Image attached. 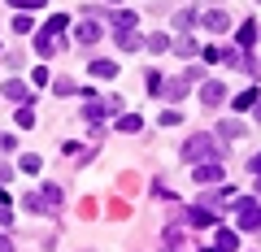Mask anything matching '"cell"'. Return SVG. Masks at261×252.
<instances>
[{"label":"cell","mask_w":261,"mask_h":252,"mask_svg":"<svg viewBox=\"0 0 261 252\" xmlns=\"http://www.w3.org/2000/svg\"><path fill=\"white\" fill-rule=\"evenodd\" d=\"M31 26H35V22H31L27 13H18V18H13V31H18V35H31Z\"/></svg>","instance_id":"cell-31"},{"label":"cell","mask_w":261,"mask_h":252,"mask_svg":"<svg viewBox=\"0 0 261 252\" xmlns=\"http://www.w3.org/2000/svg\"><path fill=\"white\" fill-rule=\"evenodd\" d=\"M0 96H5V100H13L18 109H27V104L35 100V92H31L22 78H5V83H0Z\"/></svg>","instance_id":"cell-5"},{"label":"cell","mask_w":261,"mask_h":252,"mask_svg":"<svg viewBox=\"0 0 261 252\" xmlns=\"http://www.w3.org/2000/svg\"><path fill=\"white\" fill-rule=\"evenodd\" d=\"M218 144L209 139V135H192V139H183V148H178V157L192 161V165H205V161H218Z\"/></svg>","instance_id":"cell-1"},{"label":"cell","mask_w":261,"mask_h":252,"mask_svg":"<svg viewBox=\"0 0 261 252\" xmlns=\"http://www.w3.org/2000/svg\"><path fill=\"white\" fill-rule=\"evenodd\" d=\"M257 100H261V92H257V87H244V92L235 96L231 104H235V113H252V104H257Z\"/></svg>","instance_id":"cell-18"},{"label":"cell","mask_w":261,"mask_h":252,"mask_svg":"<svg viewBox=\"0 0 261 252\" xmlns=\"http://www.w3.org/2000/svg\"><path fill=\"white\" fill-rule=\"evenodd\" d=\"M161 83H166V78H161L157 70H148V92H161Z\"/></svg>","instance_id":"cell-38"},{"label":"cell","mask_w":261,"mask_h":252,"mask_svg":"<svg viewBox=\"0 0 261 252\" xmlns=\"http://www.w3.org/2000/svg\"><path fill=\"white\" fill-rule=\"evenodd\" d=\"M157 122H161V126H178V122H183V113H178V109H166Z\"/></svg>","instance_id":"cell-32"},{"label":"cell","mask_w":261,"mask_h":252,"mask_svg":"<svg viewBox=\"0 0 261 252\" xmlns=\"http://www.w3.org/2000/svg\"><path fill=\"white\" fill-rule=\"evenodd\" d=\"M57 48H65V39H48V35H39V31H35V52L39 57H53Z\"/></svg>","instance_id":"cell-24"},{"label":"cell","mask_w":261,"mask_h":252,"mask_svg":"<svg viewBox=\"0 0 261 252\" xmlns=\"http://www.w3.org/2000/svg\"><path fill=\"white\" fill-rule=\"evenodd\" d=\"M31 83H35V87H48V66H35V70H31Z\"/></svg>","instance_id":"cell-33"},{"label":"cell","mask_w":261,"mask_h":252,"mask_svg":"<svg viewBox=\"0 0 261 252\" xmlns=\"http://www.w3.org/2000/svg\"><path fill=\"white\" fill-rule=\"evenodd\" d=\"M257 35H261V31H257V22L248 18V22H244L240 31H235V48H240V52H248V48L257 44Z\"/></svg>","instance_id":"cell-13"},{"label":"cell","mask_w":261,"mask_h":252,"mask_svg":"<svg viewBox=\"0 0 261 252\" xmlns=\"http://www.w3.org/2000/svg\"><path fill=\"white\" fill-rule=\"evenodd\" d=\"M0 226H5V231L13 226V209H9V205H0Z\"/></svg>","instance_id":"cell-36"},{"label":"cell","mask_w":261,"mask_h":252,"mask_svg":"<svg viewBox=\"0 0 261 252\" xmlns=\"http://www.w3.org/2000/svg\"><path fill=\"white\" fill-rule=\"evenodd\" d=\"M257 191H261V178H257Z\"/></svg>","instance_id":"cell-44"},{"label":"cell","mask_w":261,"mask_h":252,"mask_svg":"<svg viewBox=\"0 0 261 252\" xmlns=\"http://www.w3.org/2000/svg\"><path fill=\"white\" fill-rule=\"evenodd\" d=\"M144 48H148V52H166V48H170V35H148V39H144Z\"/></svg>","instance_id":"cell-29"},{"label":"cell","mask_w":261,"mask_h":252,"mask_svg":"<svg viewBox=\"0 0 261 252\" xmlns=\"http://www.w3.org/2000/svg\"><path fill=\"white\" fill-rule=\"evenodd\" d=\"M83 118L92 122V126H100L105 118H122V96L109 92V96H96V100H87V104H83Z\"/></svg>","instance_id":"cell-2"},{"label":"cell","mask_w":261,"mask_h":252,"mask_svg":"<svg viewBox=\"0 0 261 252\" xmlns=\"http://www.w3.org/2000/svg\"><path fill=\"white\" fill-rule=\"evenodd\" d=\"M166 252H174V248H166Z\"/></svg>","instance_id":"cell-45"},{"label":"cell","mask_w":261,"mask_h":252,"mask_svg":"<svg viewBox=\"0 0 261 252\" xmlns=\"http://www.w3.org/2000/svg\"><path fill=\"white\" fill-rule=\"evenodd\" d=\"M200 61H209V66H214V61H218V48L205 44V48H200Z\"/></svg>","instance_id":"cell-37"},{"label":"cell","mask_w":261,"mask_h":252,"mask_svg":"<svg viewBox=\"0 0 261 252\" xmlns=\"http://www.w3.org/2000/svg\"><path fill=\"white\" fill-rule=\"evenodd\" d=\"M100 35H105L100 22H79V26H74V39H79V44H87V48L100 44Z\"/></svg>","instance_id":"cell-12"},{"label":"cell","mask_w":261,"mask_h":252,"mask_svg":"<svg viewBox=\"0 0 261 252\" xmlns=\"http://www.w3.org/2000/svg\"><path fill=\"white\" fill-rule=\"evenodd\" d=\"M200 22H205L209 35H222V31H231V13H226V9H200Z\"/></svg>","instance_id":"cell-8"},{"label":"cell","mask_w":261,"mask_h":252,"mask_svg":"<svg viewBox=\"0 0 261 252\" xmlns=\"http://www.w3.org/2000/svg\"><path fill=\"white\" fill-rule=\"evenodd\" d=\"M65 26H70V13H53V18L44 22V31H39V35H48V39H65Z\"/></svg>","instance_id":"cell-14"},{"label":"cell","mask_w":261,"mask_h":252,"mask_svg":"<svg viewBox=\"0 0 261 252\" xmlns=\"http://www.w3.org/2000/svg\"><path fill=\"white\" fill-rule=\"evenodd\" d=\"M87 70H92V78H118V61H113V57H92V61H87Z\"/></svg>","instance_id":"cell-11"},{"label":"cell","mask_w":261,"mask_h":252,"mask_svg":"<svg viewBox=\"0 0 261 252\" xmlns=\"http://www.w3.org/2000/svg\"><path fill=\"white\" fill-rule=\"evenodd\" d=\"M113 44H118L122 52H140L144 35H140V31H118V35H113Z\"/></svg>","instance_id":"cell-17"},{"label":"cell","mask_w":261,"mask_h":252,"mask_svg":"<svg viewBox=\"0 0 261 252\" xmlns=\"http://www.w3.org/2000/svg\"><path fill=\"white\" fill-rule=\"evenodd\" d=\"M0 252H13V239H9V235H0Z\"/></svg>","instance_id":"cell-41"},{"label":"cell","mask_w":261,"mask_h":252,"mask_svg":"<svg viewBox=\"0 0 261 252\" xmlns=\"http://www.w3.org/2000/svg\"><path fill=\"white\" fill-rule=\"evenodd\" d=\"M113 126H118V131H144V118H140V113H122Z\"/></svg>","instance_id":"cell-26"},{"label":"cell","mask_w":261,"mask_h":252,"mask_svg":"<svg viewBox=\"0 0 261 252\" xmlns=\"http://www.w3.org/2000/svg\"><path fill=\"white\" fill-rule=\"evenodd\" d=\"M166 248H183V231H178V226H166Z\"/></svg>","instance_id":"cell-30"},{"label":"cell","mask_w":261,"mask_h":252,"mask_svg":"<svg viewBox=\"0 0 261 252\" xmlns=\"http://www.w3.org/2000/svg\"><path fill=\"white\" fill-rule=\"evenodd\" d=\"M200 252H218V248H200Z\"/></svg>","instance_id":"cell-43"},{"label":"cell","mask_w":261,"mask_h":252,"mask_svg":"<svg viewBox=\"0 0 261 252\" xmlns=\"http://www.w3.org/2000/svg\"><path fill=\"white\" fill-rule=\"evenodd\" d=\"M0 152H18V135H0Z\"/></svg>","instance_id":"cell-34"},{"label":"cell","mask_w":261,"mask_h":252,"mask_svg":"<svg viewBox=\"0 0 261 252\" xmlns=\"http://www.w3.org/2000/svg\"><path fill=\"white\" fill-rule=\"evenodd\" d=\"M183 78H187V83H200V78H205V66H187Z\"/></svg>","instance_id":"cell-35"},{"label":"cell","mask_w":261,"mask_h":252,"mask_svg":"<svg viewBox=\"0 0 261 252\" xmlns=\"http://www.w3.org/2000/svg\"><path fill=\"white\" fill-rule=\"evenodd\" d=\"M252 118H257V122H261V100H257V104H252Z\"/></svg>","instance_id":"cell-42"},{"label":"cell","mask_w":261,"mask_h":252,"mask_svg":"<svg viewBox=\"0 0 261 252\" xmlns=\"http://www.w3.org/2000/svg\"><path fill=\"white\" fill-rule=\"evenodd\" d=\"M192 178L205 187V191H209V187H222V183H226V174H222V165H218V161H205V165H196V170H192Z\"/></svg>","instance_id":"cell-6"},{"label":"cell","mask_w":261,"mask_h":252,"mask_svg":"<svg viewBox=\"0 0 261 252\" xmlns=\"http://www.w3.org/2000/svg\"><path fill=\"white\" fill-rule=\"evenodd\" d=\"M248 174H257V178H261V152H257V157H248Z\"/></svg>","instance_id":"cell-40"},{"label":"cell","mask_w":261,"mask_h":252,"mask_svg":"<svg viewBox=\"0 0 261 252\" xmlns=\"http://www.w3.org/2000/svg\"><path fill=\"white\" fill-rule=\"evenodd\" d=\"M170 44H174V52H178V57H200V48H196V39H192V35H174Z\"/></svg>","instance_id":"cell-23"},{"label":"cell","mask_w":261,"mask_h":252,"mask_svg":"<svg viewBox=\"0 0 261 252\" xmlns=\"http://www.w3.org/2000/svg\"><path fill=\"white\" fill-rule=\"evenodd\" d=\"M222 100H226V87L218 83V78H205V83H200V104H205V109H218Z\"/></svg>","instance_id":"cell-9"},{"label":"cell","mask_w":261,"mask_h":252,"mask_svg":"<svg viewBox=\"0 0 261 252\" xmlns=\"http://www.w3.org/2000/svg\"><path fill=\"white\" fill-rule=\"evenodd\" d=\"M214 135H222V139H235V135H244V118H222Z\"/></svg>","instance_id":"cell-19"},{"label":"cell","mask_w":261,"mask_h":252,"mask_svg":"<svg viewBox=\"0 0 261 252\" xmlns=\"http://www.w3.org/2000/svg\"><path fill=\"white\" fill-rule=\"evenodd\" d=\"M18 205H22V209H27V213H53V209H48V205H44V196H39V191H27V196H22V200H18Z\"/></svg>","instance_id":"cell-21"},{"label":"cell","mask_w":261,"mask_h":252,"mask_svg":"<svg viewBox=\"0 0 261 252\" xmlns=\"http://www.w3.org/2000/svg\"><path fill=\"white\" fill-rule=\"evenodd\" d=\"M105 22H109L113 35H118V31H135V26H140V13H135V9H109Z\"/></svg>","instance_id":"cell-7"},{"label":"cell","mask_w":261,"mask_h":252,"mask_svg":"<svg viewBox=\"0 0 261 252\" xmlns=\"http://www.w3.org/2000/svg\"><path fill=\"white\" fill-rule=\"evenodd\" d=\"M196 18H200V9H192V5H187V9H178V13H174V31H178V35H187V26H192Z\"/></svg>","instance_id":"cell-22"},{"label":"cell","mask_w":261,"mask_h":252,"mask_svg":"<svg viewBox=\"0 0 261 252\" xmlns=\"http://www.w3.org/2000/svg\"><path fill=\"white\" fill-rule=\"evenodd\" d=\"M183 222H187V226H200V231H205V226H218V213H209V209H200V205H192V209L183 205Z\"/></svg>","instance_id":"cell-10"},{"label":"cell","mask_w":261,"mask_h":252,"mask_svg":"<svg viewBox=\"0 0 261 252\" xmlns=\"http://www.w3.org/2000/svg\"><path fill=\"white\" fill-rule=\"evenodd\" d=\"M18 131H31V126H35V104H27V109H18Z\"/></svg>","instance_id":"cell-27"},{"label":"cell","mask_w":261,"mask_h":252,"mask_svg":"<svg viewBox=\"0 0 261 252\" xmlns=\"http://www.w3.org/2000/svg\"><path fill=\"white\" fill-rule=\"evenodd\" d=\"M39 196H44V205L53 209V213L61 209V200H65V196H61V187H57V183H44V187H39Z\"/></svg>","instance_id":"cell-20"},{"label":"cell","mask_w":261,"mask_h":252,"mask_svg":"<svg viewBox=\"0 0 261 252\" xmlns=\"http://www.w3.org/2000/svg\"><path fill=\"white\" fill-rule=\"evenodd\" d=\"M218 61H226V66H231V70H244V74H257V57H252V52H240V48H218Z\"/></svg>","instance_id":"cell-4"},{"label":"cell","mask_w":261,"mask_h":252,"mask_svg":"<svg viewBox=\"0 0 261 252\" xmlns=\"http://www.w3.org/2000/svg\"><path fill=\"white\" fill-rule=\"evenodd\" d=\"M53 92H57V96H79V83H74V78H57Z\"/></svg>","instance_id":"cell-28"},{"label":"cell","mask_w":261,"mask_h":252,"mask_svg":"<svg viewBox=\"0 0 261 252\" xmlns=\"http://www.w3.org/2000/svg\"><path fill=\"white\" fill-rule=\"evenodd\" d=\"M157 96H161V100H183V96H187V78H166Z\"/></svg>","instance_id":"cell-16"},{"label":"cell","mask_w":261,"mask_h":252,"mask_svg":"<svg viewBox=\"0 0 261 252\" xmlns=\"http://www.w3.org/2000/svg\"><path fill=\"white\" fill-rule=\"evenodd\" d=\"M235 226L240 231H261V205L252 196H235Z\"/></svg>","instance_id":"cell-3"},{"label":"cell","mask_w":261,"mask_h":252,"mask_svg":"<svg viewBox=\"0 0 261 252\" xmlns=\"http://www.w3.org/2000/svg\"><path fill=\"white\" fill-rule=\"evenodd\" d=\"M214 248L218 252H235V248H240V235H235L231 226H218V231H214Z\"/></svg>","instance_id":"cell-15"},{"label":"cell","mask_w":261,"mask_h":252,"mask_svg":"<svg viewBox=\"0 0 261 252\" xmlns=\"http://www.w3.org/2000/svg\"><path fill=\"white\" fill-rule=\"evenodd\" d=\"M13 174H18V170H13V165H5V161H0V187L9 183V178H13Z\"/></svg>","instance_id":"cell-39"},{"label":"cell","mask_w":261,"mask_h":252,"mask_svg":"<svg viewBox=\"0 0 261 252\" xmlns=\"http://www.w3.org/2000/svg\"><path fill=\"white\" fill-rule=\"evenodd\" d=\"M44 170V161L35 157V152H27V157H18V174H39Z\"/></svg>","instance_id":"cell-25"}]
</instances>
